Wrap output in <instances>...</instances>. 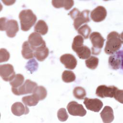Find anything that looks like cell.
Here are the masks:
<instances>
[{"label": "cell", "instance_id": "1", "mask_svg": "<svg viewBox=\"0 0 123 123\" xmlns=\"http://www.w3.org/2000/svg\"><path fill=\"white\" fill-rule=\"evenodd\" d=\"M123 92L122 90L119 89L114 86H107L104 85L98 86L96 91V94L101 98H114L116 100L123 103Z\"/></svg>", "mask_w": 123, "mask_h": 123}, {"label": "cell", "instance_id": "2", "mask_svg": "<svg viewBox=\"0 0 123 123\" xmlns=\"http://www.w3.org/2000/svg\"><path fill=\"white\" fill-rule=\"evenodd\" d=\"M123 38L121 34L115 31L110 32L107 37L105 52L107 54H113L121 48Z\"/></svg>", "mask_w": 123, "mask_h": 123}, {"label": "cell", "instance_id": "3", "mask_svg": "<svg viewBox=\"0 0 123 123\" xmlns=\"http://www.w3.org/2000/svg\"><path fill=\"white\" fill-rule=\"evenodd\" d=\"M20 20L21 29L22 31H28L36 23L37 18L36 15L30 9L23 10L19 14Z\"/></svg>", "mask_w": 123, "mask_h": 123}, {"label": "cell", "instance_id": "4", "mask_svg": "<svg viewBox=\"0 0 123 123\" xmlns=\"http://www.w3.org/2000/svg\"><path fill=\"white\" fill-rule=\"evenodd\" d=\"M89 12L90 11L88 10H85L80 12L79 10L76 8H74L70 12L68 15H70L74 20V26L75 30H78L82 24L90 22Z\"/></svg>", "mask_w": 123, "mask_h": 123}, {"label": "cell", "instance_id": "5", "mask_svg": "<svg viewBox=\"0 0 123 123\" xmlns=\"http://www.w3.org/2000/svg\"><path fill=\"white\" fill-rule=\"evenodd\" d=\"M90 39L92 44L91 48L92 54L98 55L101 52L105 39L98 32H92L90 35Z\"/></svg>", "mask_w": 123, "mask_h": 123}, {"label": "cell", "instance_id": "6", "mask_svg": "<svg viewBox=\"0 0 123 123\" xmlns=\"http://www.w3.org/2000/svg\"><path fill=\"white\" fill-rule=\"evenodd\" d=\"M37 86V84L29 79L25 81L24 84L17 88H12V93L17 96L32 93Z\"/></svg>", "mask_w": 123, "mask_h": 123}, {"label": "cell", "instance_id": "7", "mask_svg": "<svg viewBox=\"0 0 123 123\" xmlns=\"http://www.w3.org/2000/svg\"><path fill=\"white\" fill-rule=\"evenodd\" d=\"M28 42L34 51L41 47L46 46L45 41L41 35L37 32H33L29 36Z\"/></svg>", "mask_w": 123, "mask_h": 123}, {"label": "cell", "instance_id": "8", "mask_svg": "<svg viewBox=\"0 0 123 123\" xmlns=\"http://www.w3.org/2000/svg\"><path fill=\"white\" fill-rule=\"evenodd\" d=\"M67 109L69 114L73 116L83 117L86 113V111L83 106L74 101H71L68 104Z\"/></svg>", "mask_w": 123, "mask_h": 123}, {"label": "cell", "instance_id": "9", "mask_svg": "<svg viewBox=\"0 0 123 123\" xmlns=\"http://www.w3.org/2000/svg\"><path fill=\"white\" fill-rule=\"evenodd\" d=\"M123 51L116 52L110 56L109 58V66L113 70L123 68Z\"/></svg>", "mask_w": 123, "mask_h": 123}, {"label": "cell", "instance_id": "10", "mask_svg": "<svg viewBox=\"0 0 123 123\" xmlns=\"http://www.w3.org/2000/svg\"><path fill=\"white\" fill-rule=\"evenodd\" d=\"M0 75L4 81H11L15 75L13 66L11 64L0 65Z\"/></svg>", "mask_w": 123, "mask_h": 123}, {"label": "cell", "instance_id": "11", "mask_svg": "<svg viewBox=\"0 0 123 123\" xmlns=\"http://www.w3.org/2000/svg\"><path fill=\"white\" fill-rule=\"evenodd\" d=\"M5 30L8 37H13L19 31V26L17 21L13 19L7 20L3 31Z\"/></svg>", "mask_w": 123, "mask_h": 123}, {"label": "cell", "instance_id": "12", "mask_svg": "<svg viewBox=\"0 0 123 123\" xmlns=\"http://www.w3.org/2000/svg\"><path fill=\"white\" fill-rule=\"evenodd\" d=\"M84 103L87 110L94 112H98L103 106L102 102L98 98H85Z\"/></svg>", "mask_w": 123, "mask_h": 123}, {"label": "cell", "instance_id": "13", "mask_svg": "<svg viewBox=\"0 0 123 123\" xmlns=\"http://www.w3.org/2000/svg\"><path fill=\"white\" fill-rule=\"evenodd\" d=\"M107 16V11L102 6H98L92 11L90 13L91 19L95 22L103 21Z\"/></svg>", "mask_w": 123, "mask_h": 123}, {"label": "cell", "instance_id": "14", "mask_svg": "<svg viewBox=\"0 0 123 123\" xmlns=\"http://www.w3.org/2000/svg\"><path fill=\"white\" fill-rule=\"evenodd\" d=\"M60 62L68 69H74L77 65V60L75 57L71 54H65L60 57Z\"/></svg>", "mask_w": 123, "mask_h": 123}, {"label": "cell", "instance_id": "15", "mask_svg": "<svg viewBox=\"0 0 123 123\" xmlns=\"http://www.w3.org/2000/svg\"><path fill=\"white\" fill-rule=\"evenodd\" d=\"M11 111L12 113L17 116L27 114L29 112L28 108L20 102H16L13 103L12 106Z\"/></svg>", "mask_w": 123, "mask_h": 123}, {"label": "cell", "instance_id": "16", "mask_svg": "<svg viewBox=\"0 0 123 123\" xmlns=\"http://www.w3.org/2000/svg\"><path fill=\"white\" fill-rule=\"evenodd\" d=\"M100 115L103 122L104 123H110L113 121V111L112 109L110 106H105L100 112Z\"/></svg>", "mask_w": 123, "mask_h": 123}, {"label": "cell", "instance_id": "17", "mask_svg": "<svg viewBox=\"0 0 123 123\" xmlns=\"http://www.w3.org/2000/svg\"><path fill=\"white\" fill-rule=\"evenodd\" d=\"M52 5L56 8L64 7L66 10L70 9L74 4V1L72 0H52Z\"/></svg>", "mask_w": 123, "mask_h": 123}, {"label": "cell", "instance_id": "18", "mask_svg": "<svg viewBox=\"0 0 123 123\" xmlns=\"http://www.w3.org/2000/svg\"><path fill=\"white\" fill-rule=\"evenodd\" d=\"M22 55L25 59L33 58L34 56V51L30 47L28 41H25L22 45Z\"/></svg>", "mask_w": 123, "mask_h": 123}, {"label": "cell", "instance_id": "19", "mask_svg": "<svg viewBox=\"0 0 123 123\" xmlns=\"http://www.w3.org/2000/svg\"><path fill=\"white\" fill-rule=\"evenodd\" d=\"M73 50L76 53L78 57L81 59H87L91 55V51L86 46L83 45L73 49Z\"/></svg>", "mask_w": 123, "mask_h": 123}, {"label": "cell", "instance_id": "20", "mask_svg": "<svg viewBox=\"0 0 123 123\" xmlns=\"http://www.w3.org/2000/svg\"><path fill=\"white\" fill-rule=\"evenodd\" d=\"M49 54V49L46 47H41L34 51V56L40 62L44 61Z\"/></svg>", "mask_w": 123, "mask_h": 123}, {"label": "cell", "instance_id": "21", "mask_svg": "<svg viewBox=\"0 0 123 123\" xmlns=\"http://www.w3.org/2000/svg\"><path fill=\"white\" fill-rule=\"evenodd\" d=\"M33 95L38 100L44 99L47 95V91L43 86H37L33 90Z\"/></svg>", "mask_w": 123, "mask_h": 123}, {"label": "cell", "instance_id": "22", "mask_svg": "<svg viewBox=\"0 0 123 123\" xmlns=\"http://www.w3.org/2000/svg\"><path fill=\"white\" fill-rule=\"evenodd\" d=\"M34 30L36 32L42 35H46L48 31V26L46 23L42 20L37 21L34 27Z\"/></svg>", "mask_w": 123, "mask_h": 123}, {"label": "cell", "instance_id": "23", "mask_svg": "<svg viewBox=\"0 0 123 123\" xmlns=\"http://www.w3.org/2000/svg\"><path fill=\"white\" fill-rule=\"evenodd\" d=\"M25 78L21 74H16L10 81V84L13 88H17L21 86L24 82Z\"/></svg>", "mask_w": 123, "mask_h": 123}, {"label": "cell", "instance_id": "24", "mask_svg": "<svg viewBox=\"0 0 123 123\" xmlns=\"http://www.w3.org/2000/svg\"><path fill=\"white\" fill-rule=\"evenodd\" d=\"M76 78L74 73L71 71L65 70L62 74V79L64 82L71 83L75 81Z\"/></svg>", "mask_w": 123, "mask_h": 123}, {"label": "cell", "instance_id": "25", "mask_svg": "<svg viewBox=\"0 0 123 123\" xmlns=\"http://www.w3.org/2000/svg\"><path fill=\"white\" fill-rule=\"evenodd\" d=\"M22 100L25 105L28 106H36L39 101L33 95L23 97Z\"/></svg>", "mask_w": 123, "mask_h": 123}, {"label": "cell", "instance_id": "26", "mask_svg": "<svg viewBox=\"0 0 123 123\" xmlns=\"http://www.w3.org/2000/svg\"><path fill=\"white\" fill-rule=\"evenodd\" d=\"M98 59L95 56H90L85 61L86 67L90 69H95L98 64Z\"/></svg>", "mask_w": 123, "mask_h": 123}, {"label": "cell", "instance_id": "27", "mask_svg": "<svg viewBox=\"0 0 123 123\" xmlns=\"http://www.w3.org/2000/svg\"><path fill=\"white\" fill-rule=\"evenodd\" d=\"M77 31L78 34L81 35L85 39H87L90 35L91 29L87 24H86L80 27Z\"/></svg>", "mask_w": 123, "mask_h": 123}, {"label": "cell", "instance_id": "28", "mask_svg": "<svg viewBox=\"0 0 123 123\" xmlns=\"http://www.w3.org/2000/svg\"><path fill=\"white\" fill-rule=\"evenodd\" d=\"M73 94L76 98L82 99L86 96V92L83 87L76 86L73 90Z\"/></svg>", "mask_w": 123, "mask_h": 123}, {"label": "cell", "instance_id": "29", "mask_svg": "<svg viewBox=\"0 0 123 123\" xmlns=\"http://www.w3.org/2000/svg\"><path fill=\"white\" fill-rule=\"evenodd\" d=\"M84 38L81 35H77L75 36L73 40L72 45V48L73 49L83 46Z\"/></svg>", "mask_w": 123, "mask_h": 123}, {"label": "cell", "instance_id": "30", "mask_svg": "<svg viewBox=\"0 0 123 123\" xmlns=\"http://www.w3.org/2000/svg\"><path fill=\"white\" fill-rule=\"evenodd\" d=\"M38 67V63L36 62V61L32 59V60H29L27 63H26V65L25 66V68L30 71V72L32 74L34 72L37 71Z\"/></svg>", "mask_w": 123, "mask_h": 123}, {"label": "cell", "instance_id": "31", "mask_svg": "<svg viewBox=\"0 0 123 123\" xmlns=\"http://www.w3.org/2000/svg\"><path fill=\"white\" fill-rule=\"evenodd\" d=\"M57 117L59 120L61 122L66 121L68 118V115L67 113V111L64 108L60 109L57 112Z\"/></svg>", "mask_w": 123, "mask_h": 123}, {"label": "cell", "instance_id": "32", "mask_svg": "<svg viewBox=\"0 0 123 123\" xmlns=\"http://www.w3.org/2000/svg\"><path fill=\"white\" fill-rule=\"evenodd\" d=\"M10 53L6 50V49L4 48H1L0 49V62H6L9 60L10 58Z\"/></svg>", "mask_w": 123, "mask_h": 123}, {"label": "cell", "instance_id": "33", "mask_svg": "<svg viewBox=\"0 0 123 123\" xmlns=\"http://www.w3.org/2000/svg\"><path fill=\"white\" fill-rule=\"evenodd\" d=\"M2 1L5 3V5H12L14 3V2H15V0L13 1H11V0H8V1H6V0H2Z\"/></svg>", "mask_w": 123, "mask_h": 123}]
</instances>
